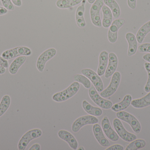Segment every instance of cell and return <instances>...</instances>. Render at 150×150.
Wrapping results in <instances>:
<instances>
[{
	"instance_id": "6da1fadb",
	"label": "cell",
	"mask_w": 150,
	"mask_h": 150,
	"mask_svg": "<svg viewBox=\"0 0 150 150\" xmlns=\"http://www.w3.org/2000/svg\"><path fill=\"white\" fill-rule=\"evenodd\" d=\"M80 89V84L77 82L72 83L68 87L53 95L52 98L54 101L58 103L68 100L74 96Z\"/></svg>"
},
{
	"instance_id": "7a4b0ae2",
	"label": "cell",
	"mask_w": 150,
	"mask_h": 150,
	"mask_svg": "<svg viewBox=\"0 0 150 150\" xmlns=\"http://www.w3.org/2000/svg\"><path fill=\"white\" fill-rule=\"evenodd\" d=\"M118 119L129 125L132 130L137 134H139L142 130V126L138 120L131 114L122 111L116 113Z\"/></svg>"
},
{
	"instance_id": "3957f363",
	"label": "cell",
	"mask_w": 150,
	"mask_h": 150,
	"mask_svg": "<svg viewBox=\"0 0 150 150\" xmlns=\"http://www.w3.org/2000/svg\"><path fill=\"white\" fill-rule=\"evenodd\" d=\"M121 80V75L119 71H115L112 75L111 82L108 86L100 93L104 98H107L112 96L117 91Z\"/></svg>"
},
{
	"instance_id": "277c9868",
	"label": "cell",
	"mask_w": 150,
	"mask_h": 150,
	"mask_svg": "<svg viewBox=\"0 0 150 150\" xmlns=\"http://www.w3.org/2000/svg\"><path fill=\"white\" fill-rule=\"evenodd\" d=\"M113 126L119 137L125 141L131 142L137 139V136L135 134L126 130L120 119H115L113 121Z\"/></svg>"
},
{
	"instance_id": "5b68a950",
	"label": "cell",
	"mask_w": 150,
	"mask_h": 150,
	"mask_svg": "<svg viewBox=\"0 0 150 150\" xmlns=\"http://www.w3.org/2000/svg\"><path fill=\"white\" fill-rule=\"evenodd\" d=\"M88 94L91 100L100 108L105 110H108L112 106L113 104L112 101L102 97L98 94V92L93 85H91V88L89 89Z\"/></svg>"
},
{
	"instance_id": "8992f818",
	"label": "cell",
	"mask_w": 150,
	"mask_h": 150,
	"mask_svg": "<svg viewBox=\"0 0 150 150\" xmlns=\"http://www.w3.org/2000/svg\"><path fill=\"white\" fill-rule=\"evenodd\" d=\"M42 135V131L39 129H34L29 130L25 133L19 140L18 144V149L25 150L31 141L40 137Z\"/></svg>"
},
{
	"instance_id": "52a82bcc",
	"label": "cell",
	"mask_w": 150,
	"mask_h": 150,
	"mask_svg": "<svg viewBox=\"0 0 150 150\" xmlns=\"http://www.w3.org/2000/svg\"><path fill=\"white\" fill-rule=\"evenodd\" d=\"M103 0H96L90 9V16L92 23L95 26L100 27L102 26V21L100 16V11L104 5Z\"/></svg>"
},
{
	"instance_id": "ba28073f",
	"label": "cell",
	"mask_w": 150,
	"mask_h": 150,
	"mask_svg": "<svg viewBox=\"0 0 150 150\" xmlns=\"http://www.w3.org/2000/svg\"><path fill=\"white\" fill-rule=\"evenodd\" d=\"M32 54V50L25 46H19L8 49L2 53L1 56L6 60H11L20 56H30Z\"/></svg>"
},
{
	"instance_id": "9c48e42d",
	"label": "cell",
	"mask_w": 150,
	"mask_h": 150,
	"mask_svg": "<svg viewBox=\"0 0 150 150\" xmlns=\"http://www.w3.org/2000/svg\"><path fill=\"white\" fill-rule=\"evenodd\" d=\"M98 119L95 116L91 115L81 116L75 120L72 124L71 129L74 133H78L85 126L94 125L98 123Z\"/></svg>"
},
{
	"instance_id": "30bf717a",
	"label": "cell",
	"mask_w": 150,
	"mask_h": 150,
	"mask_svg": "<svg viewBox=\"0 0 150 150\" xmlns=\"http://www.w3.org/2000/svg\"><path fill=\"white\" fill-rule=\"evenodd\" d=\"M81 73L87 77L92 83L98 92H101L104 90V84L100 76L92 70L89 68L83 69Z\"/></svg>"
},
{
	"instance_id": "8fae6325",
	"label": "cell",
	"mask_w": 150,
	"mask_h": 150,
	"mask_svg": "<svg viewBox=\"0 0 150 150\" xmlns=\"http://www.w3.org/2000/svg\"><path fill=\"white\" fill-rule=\"evenodd\" d=\"M126 23V20L122 18H118L112 22L108 32V38L110 43H115L118 39V31Z\"/></svg>"
},
{
	"instance_id": "7c38bea8",
	"label": "cell",
	"mask_w": 150,
	"mask_h": 150,
	"mask_svg": "<svg viewBox=\"0 0 150 150\" xmlns=\"http://www.w3.org/2000/svg\"><path fill=\"white\" fill-rule=\"evenodd\" d=\"M57 53V50L54 48H50L44 51L40 55L36 63V67L39 71H44L46 63L48 61L52 59Z\"/></svg>"
},
{
	"instance_id": "4fadbf2b",
	"label": "cell",
	"mask_w": 150,
	"mask_h": 150,
	"mask_svg": "<svg viewBox=\"0 0 150 150\" xmlns=\"http://www.w3.org/2000/svg\"><path fill=\"white\" fill-rule=\"evenodd\" d=\"M101 127L108 138L112 141L116 142L119 140V136L116 131L111 126L110 121L107 116H105L101 122Z\"/></svg>"
},
{
	"instance_id": "5bb4252c",
	"label": "cell",
	"mask_w": 150,
	"mask_h": 150,
	"mask_svg": "<svg viewBox=\"0 0 150 150\" xmlns=\"http://www.w3.org/2000/svg\"><path fill=\"white\" fill-rule=\"evenodd\" d=\"M118 65V59L115 53H111L108 55V61L105 72V76L106 78L112 76L116 71Z\"/></svg>"
},
{
	"instance_id": "9a60e30c",
	"label": "cell",
	"mask_w": 150,
	"mask_h": 150,
	"mask_svg": "<svg viewBox=\"0 0 150 150\" xmlns=\"http://www.w3.org/2000/svg\"><path fill=\"white\" fill-rule=\"evenodd\" d=\"M92 130L95 139L100 145L103 147L110 146V143L104 135L103 129L100 125L98 123L94 124L93 126Z\"/></svg>"
},
{
	"instance_id": "2e32d148",
	"label": "cell",
	"mask_w": 150,
	"mask_h": 150,
	"mask_svg": "<svg viewBox=\"0 0 150 150\" xmlns=\"http://www.w3.org/2000/svg\"><path fill=\"white\" fill-rule=\"evenodd\" d=\"M58 136L61 139L66 141L72 149H77L78 143L74 136L70 132L66 130H60L58 132Z\"/></svg>"
},
{
	"instance_id": "e0dca14e",
	"label": "cell",
	"mask_w": 150,
	"mask_h": 150,
	"mask_svg": "<svg viewBox=\"0 0 150 150\" xmlns=\"http://www.w3.org/2000/svg\"><path fill=\"white\" fill-rule=\"evenodd\" d=\"M125 38L128 43L127 55L129 57L135 54L138 49V42L135 35L131 32H128Z\"/></svg>"
},
{
	"instance_id": "ac0fdd59",
	"label": "cell",
	"mask_w": 150,
	"mask_h": 150,
	"mask_svg": "<svg viewBox=\"0 0 150 150\" xmlns=\"http://www.w3.org/2000/svg\"><path fill=\"white\" fill-rule=\"evenodd\" d=\"M87 0H83L81 4L77 8L76 12V20L77 25L80 28H84L86 26L84 15L85 4Z\"/></svg>"
},
{
	"instance_id": "d6986e66",
	"label": "cell",
	"mask_w": 150,
	"mask_h": 150,
	"mask_svg": "<svg viewBox=\"0 0 150 150\" xmlns=\"http://www.w3.org/2000/svg\"><path fill=\"white\" fill-rule=\"evenodd\" d=\"M108 52L103 51L100 54L99 56V64L97 70V74L102 76L105 72L108 61Z\"/></svg>"
},
{
	"instance_id": "ffe728a7",
	"label": "cell",
	"mask_w": 150,
	"mask_h": 150,
	"mask_svg": "<svg viewBox=\"0 0 150 150\" xmlns=\"http://www.w3.org/2000/svg\"><path fill=\"white\" fill-rule=\"evenodd\" d=\"M132 101V96L129 94H127L124 97L121 102L113 105L111 107V109L112 111L115 112L124 111L131 105Z\"/></svg>"
},
{
	"instance_id": "44dd1931",
	"label": "cell",
	"mask_w": 150,
	"mask_h": 150,
	"mask_svg": "<svg viewBox=\"0 0 150 150\" xmlns=\"http://www.w3.org/2000/svg\"><path fill=\"white\" fill-rule=\"evenodd\" d=\"M82 107L85 112L89 115L95 117H100L102 115L103 111L99 107H95L92 105L86 100H84L82 102Z\"/></svg>"
},
{
	"instance_id": "7402d4cb",
	"label": "cell",
	"mask_w": 150,
	"mask_h": 150,
	"mask_svg": "<svg viewBox=\"0 0 150 150\" xmlns=\"http://www.w3.org/2000/svg\"><path fill=\"white\" fill-rule=\"evenodd\" d=\"M103 13L102 26L105 28H109L112 22L113 15L111 9L106 5H103L102 9Z\"/></svg>"
},
{
	"instance_id": "603a6c76",
	"label": "cell",
	"mask_w": 150,
	"mask_h": 150,
	"mask_svg": "<svg viewBox=\"0 0 150 150\" xmlns=\"http://www.w3.org/2000/svg\"><path fill=\"white\" fill-rule=\"evenodd\" d=\"M131 105L135 108L141 109L150 105V92L147 95L141 98L134 100L131 102Z\"/></svg>"
},
{
	"instance_id": "cb8c5ba5",
	"label": "cell",
	"mask_w": 150,
	"mask_h": 150,
	"mask_svg": "<svg viewBox=\"0 0 150 150\" xmlns=\"http://www.w3.org/2000/svg\"><path fill=\"white\" fill-rule=\"evenodd\" d=\"M26 60L25 56H20L17 57L12 61L9 68V72L12 75H16L20 67L25 63Z\"/></svg>"
},
{
	"instance_id": "d4e9b609",
	"label": "cell",
	"mask_w": 150,
	"mask_h": 150,
	"mask_svg": "<svg viewBox=\"0 0 150 150\" xmlns=\"http://www.w3.org/2000/svg\"><path fill=\"white\" fill-rule=\"evenodd\" d=\"M104 4L111 9L115 18H119L121 15V10L118 3L115 0H103Z\"/></svg>"
},
{
	"instance_id": "484cf974",
	"label": "cell",
	"mask_w": 150,
	"mask_h": 150,
	"mask_svg": "<svg viewBox=\"0 0 150 150\" xmlns=\"http://www.w3.org/2000/svg\"><path fill=\"white\" fill-rule=\"evenodd\" d=\"M150 32V20L142 26L137 33L136 38L137 42L142 43L147 34Z\"/></svg>"
},
{
	"instance_id": "4316f807",
	"label": "cell",
	"mask_w": 150,
	"mask_h": 150,
	"mask_svg": "<svg viewBox=\"0 0 150 150\" xmlns=\"http://www.w3.org/2000/svg\"><path fill=\"white\" fill-rule=\"evenodd\" d=\"M83 0H58L56 5L61 9H67L78 5L82 2Z\"/></svg>"
},
{
	"instance_id": "83f0119b",
	"label": "cell",
	"mask_w": 150,
	"mask_h": 150,
	"mask_svg": "<svg viewBox=\"0 0 150 150\" xmlns=\"http://www.w3.org/2000/svg\"><path fill=\"white\" fill-rule=\"evenodd\" d=\"M146 145V141L143 139H136L131 142L125 150H137L144 148Z\"/></svg>"
},
{
	"instance_id": "f1b7e54d",
	"label": "cell",
	"mask_w": 150,
	"mask_h": 150,
	"mask_svg": "<svg viewBox=\"0 0 150 150\" xmlns=\"http://www.w3.org/2000/svg\"><path fill=\"white\" fill-rule=\"evenodd\" d=\"M11 98L8 95H4L0 102V117L8 110L11 104Z\"/></svg>"
},
{
	"instance_id": "f546056e",
	"label": "cell",
	"mask_w": 150,
	"mask_h": 150,
	"mask_svg": "<svg viewBox=\"0 0 150 150\" xmlns=\"http://www.w3.org/2000/svg\"><path fill=\"white\" fill-rule=\"evenodd\" d=\"M74 79L75 82L81 83L86 89H89L91 86L90 80L84 75L76 74L74 76Z\"/></svg>"
},
{
	"instance_id": "4dcf8cb0",
	"label": "cell",
	"mask_w": 150,
	"mask_h": 150,
	"mask_svg": "<svg viewBox=\"0 0 150 150\" xmlns=\"http://www.w3.org/2000/svg\"><path fill=\"white\" fill-rule=\"evenodd\" d=\"M144 68L148 74V79L147 83L144 86V90L145 92H150V63L146 62L144 63Z\"/></svg>"
},
{
	"instance_id": "1f68e13d",
	"label": "cell",
	"mask_w": 150,
	"mask_h": 150,
	"mask_svg": "<svg viewBox=\"0 0 150 150\" xmlns=\"http://www.w3.org/2000/svg\"><path fill=\"white\" fill-rule=\"evenodd\" d=\"M4 7L8 10L13 11L15 9L14 4L11 0H1Z\"/></svg>"
},
{
	"instance_id": "d6a6232c",
	"label": "cell",
	"mask_w": 150,
	"mask_h": 150,
	"mask_svg": "<svg viewBox=\"0 0 150 150\" xmlns=\"http://www.w3.org/2000/svg\"><path fill=\"white\" fill-rule=\"evenodd\" d=\"M138 50L140 53H150V43H145L142 44L138 47Z\"/></svg>"
},
{
	"instance_id": "836d02e7",
	"label": "cell",
	"mask_w": 150,
	"mask_h": 150,
	"mask_svg": "<svg viewBox=\"0 0 150 150\" xmlns=\"http://www.w3.org/2000/svg\"><path fill=\"white\" fill-rule=\"evenodd\" d=\"M106 150H123L124 147L122 145L120 144H116L112 145L110 147H108V149H106Z\"/></svg>"
},
{
	"instance_id": "e575fe53",
	"label": "cell",
	"mask_w": 150,
	"mask_h": 150,
	"mask_svg": "<svg viewBox=\"0 0 150 150\" xmlns=\"http://www.w3.org/2000/svg\"><path fill=\"white\" fill-rule=\"evenodd\" d=\"M137 0H127V4L129 7L132 9H135L137 7Z\"/></svg>"
},
{
	"instance_id": "d590c367",
	"label": "cell",
	"mask_w": 150,
	"mask_h": 150,
	"mask_svg": "<svg viewBox=\"0 0 150 150\" xmlns=\"http://www.w3.org/2000/svg\"><path fill=\"white\" fill-rule=\"evenodd\" d=\"M0 66H2L5 68L8 67V63L7 60L3 58L2 56H0Z\"/></svg>"
},
{
	"instance_id": "8d00e7d4",
	"label": "cell",
	"mask_w": 150,
	"mask_h": 150,
	"mask_svg": "<svg viewBox=\"0 0 150 150\" xmlns=\"http://www.w3.org/2000/svg\"><path fill=\"white\" fill-rule=\"evenodd\" d=\"M29 150H40L41 147L39 144H33L30 148L29 149Z\"/></svg>"
},
{
	"instance_id": "74e56055",
	"label": "cell",
	"mask_w": 150,
	"mask_h": 150,
	"mask_svg": "<svg viewBox=\"0 0 150 150\" xmlns=\"http://www.w3.org/2000/svg\"><path fill=\"white\" fill-rule=\"evenodd\" d=\"M12 3L17 6V7H20L22 6V2L21 0H11Z\"/></svg>"
},
{
	"instance_id": "f35d334b",
	"label": "cell",
	"mask_w": 150,
	"mask_h": 150,
	"mask_svg": "<svg viewBox=\"0 0 150 150\" xmlns=\"http://www.w3.org/2000/svg\"><path fill=\"white\" fill-rule=\"evenodd\" d=\"M8 13V10L3 7L0 6V16L5 15Z\"/></svg>"
},
{
	"instance_id": "ab89813d",
	"label": "cell",
	"mask_w": 150,
	"mask_h": 150,
	"mask_svg": "<svg viewBox=\"0 0 150 150\" xmlns=\"http://www.w3.org/2000/svg\"><path fill=\"white\" fill-rule=\"evenodd\" d=\"M143 59L144 60L147 61V62H149L150 63V53H147L146 54L144 55L143 56Z\"/></svg>"
},
{
	"instance_id": "60d3db41",
	"label": "cell",
	"mask_w": 150,
	"mask_h": 150,
	"mask_svg": "<svg viewBox=\"0 0 150 150\" xmlns=\"http://www.w3.org/2000/svg\"><path fill=\"white\" fill-rule=\"evenodd\" d=\"M5 68L2 66H0V75H3L5 73Z\"/></svg>"
},
{
	"instance_id": "b9f144b4",
	"label": "cell",
	"mask_w": 150,
	"mask_h": 150,
	"mask_svg": "<svg viewBox=\"0 0 150 150\" xmlns=\"http://www.w3.org/2000/svg\"><path fill=\"white\" fill-rule=\"evenodd\" d=\"M95 1H96V0H87L88 2L89 3V4H93L95 2Z\"/></svg>"
},
{
	"instance_id": "7bdbcfd3",
	"label": "cell",
	"mask_w": 150,
	"mask_h": 150,
	"mask_svg": "<svg viewBox=\"0 0 150 150\" xmlns=\"http://www.w3.org/2000/svg\"><path fill=\"white\" fill-rule=\"evenodd\" d=\"M77 150H85V149H84V148L83 146H81V147H79L78 149H77Z\"/></svg>"
}]
</instances>
